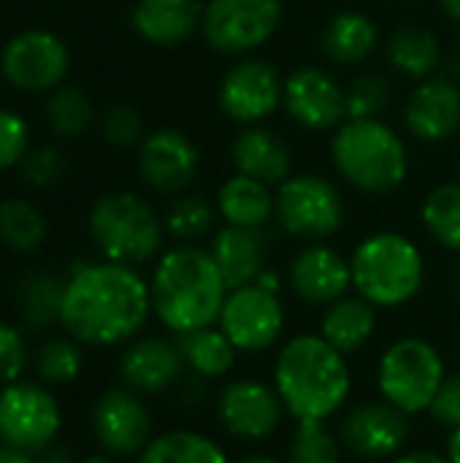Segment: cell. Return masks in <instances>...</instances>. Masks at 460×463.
<instances>
[{
	"mask_svg": "<svg viewBox=\"0 0 460 463\" xmlns=\"http://www.w3.org/2000/svg\"><path fill=\"white\" fill-rule=\"evenodd\" d=\"M393 103V84L377 71L358 73L347 87V119H382Z\"/></svg>",
	"mask_w": 460,
	"mask_h": 463,
	"instance_id": "74e56055",
	"label": "cell"
},
{
	"mask_svg": "<svg viewBox=\"0 0 460 463\" xmlns=\"http://www.w3.org/2000/svg\"><path fill=\"white\" fill-rule=\"evenodd\" d=\"M331 163L366 195H388L409 176V149L385 119H344L331 133Z\"/></svg>",
	"mask_w": 460,
	"mask_h": 463,
	"instance_id": "277c9868",
	"label": "cell"
},
{
	"mask_svg": "<svg viewBox=\"0 0 460 463\" xmlns=\"http://www.w3.org/2000/svg\"><path fill=\"white\" fill-rule=\"evenodd\" d=\"M233 174L260 179L271 187L282 184L293 174V152L285 136L266 125H247L230 141Z\"/></svg>",
	"mask_w": 460,
	"mask_h": 463,
	"instance_id": "cb8c5ba5",
	"label": "cell"
},
{
	"mask_svg": "<svg viewBox=\"0 0 460 463\" xmlns=\"http://www.w3.org/2000/svg\"><path fill=\"white\" fill-rule=\"evenodd\" d=\"M380 309L374 304H369L363 296H358L355 290L342 296L339 301L328 304L323 309L320 317V336L336 347L342 355H358L361 350H366L377 334L380 326Z\"/></svg>",
	"mask_w": 460,
	"mask_h": 463,
	"instance_id": "d4e9b609",
	"label": "cell"
},
{
	"mask_svg": "<svg viewBox=\"0 0 460 463\" xmlns=\"http://www.w3.org/2000/svg\"><path fill=\"white\" fill-rule=\"evenodd\" d=\"M70 52L60 35L49 30H22L5 41L0 52V73L8 87L27 95H49L65 84Z\"/></svg>",
	"mask_w": 460,
	"mask_h": 463,
	"instance_id": "7c38bea8",
	"label": "cell"
},
{
	"mask_svg": "<svg viewBox=\"0 0 460 463\" xmlns=\"http://www.w3.org/2000/svg\"><path fill=\"white\" fill-rule=\"evenodd\" d=\"M217 418L228 437L241 442H263L279 431L287 412L271 383L255 377H233L217 393Z\"/></svg>",
	"mask_w": 460,
	"mask_h": 463,
	"instance_id": "9a60e30c",
	"label": "cell"
},
{
	"mask_svg": "<svg viewBox=\"0 0 460 463\" xmlns=\"http://www.w3.org/2000/svg\"><path fill=\"white\" fill-rule=\"evenodd\" d=\"M388 463H450L447 456L434 453V450H404L401 456H396L393 461Z\"/></svg>",
	"mask_w": 460,
	"mask_h": 463,
	"instance_id": "ee69618b",
	"label": "cell"
},
{
	"mask_svg": "<svg viewBox=\"0 0 460 463\" xmlns=\"http://www.w3.org/2000/svg\"><path fill=\"white\" fill-rule=\"evenodd\" d=\"M176 342L182 347L187 372L192 377L203 380V383L230 377L233 369H236V361L241 355L233 347V342L222 334L220 326H209V328H201V331L176 336Z\"/></svg>",
	"mask_w": 460,
	"mask_h": 463,
	"instance_id": "f1b7e54d",
	"label": "cell"
},
{
	"mask_svg": "<svg viewBox=\"0 0 460 463\" xmlns=\"http://www.w3.org/2000/svg\"><path fill=\"white\" fill-rule=\"evenodd\" d=\"M282 109L309 133H333L347 119V87L320 65H301L285 76Z\"/></svg>",
	"mask_w": 460,
	"mask_h": 463,
	"instance_id": "2e32d148",
	"label": "cell"
},
{
	"mask_svg": "<svg viewBox=\"0 0 460 463\" xmlns=\"http://www.w3.org/2000/svg\"><path fill=\"white\" fill-rule=\"evenodd\" d=\"M339 442L358 461H393L412 439V415L385 399H366L339 418Z\"/></svg>",
	"mask_w": 460,
	"mask_h": 463,
	"instance_id": "30bf717a",
	"label": "cell"
},
{
	"mask_svg": "<svg viewBox=\"0 0 460 463\" xmlns=\"http://www.w3.org/2000/svg\"><path fill=\"white\" fill-rule=\"evenodd\" d=\"M344 448L339 434L328 429V423L309 420L296 423L287 442V463H342Z\"/></svg>",
	"mask_w": 460,
	"mask_h": 463,
	"instance_id": "d590c367",
	"label": "cell"
},
{
	"mask_svg": "<svg viewBox=\"0 0 460 463\" xmlns=\"http://www.w3.org/2000/svg\"><path fill=\"white\" fill-rule=\"evenodd\" d=\"M447 364L439 347L423 336H401L385 347L377 361V393L407 415L428 412L442 383Z\"/></svg>",
	"mask_w": 460,
	"mask_h": 463,
	"instance_id": "52a82bcc",
	"label": "cell"
},
{
	"mask_svg": "<svg viewBox=\"0 0 460 463\" xmlns=\"http://www.w3.org/2000/svg\"><path fill=\"white\" fill-rule=\"evenodd\" d=\"M62 293L65 279L52 271H33L30 277H24V282L19 285V307L24 323L33 331H43L60 323Z\"/></svg>",
	"mask_w": 460,
	"mask_h": 463,
	"instance_id": "1f68e13d",
	"label": "cell"
},
{
	"mask_svg": "<svg viewBox=\"0 0 460 463\" xmlns=\"http://www.w3.org/2000/svg\"><path fill=\"white\" fill-rule=\"evenodd\" d=\"M24 369H27V345L22 334L14 326L0 323V385L19 383Z\"/></svg>",
	"mask_w": 460,
	"mask_h": 463,
	"instance_id": "b9f144b4",
	"label": "cell"
},
{
	"mask_svg": "<svg viewBox=\"0 0 460 463\" xmlns=\"http://www.w3.org/2000/svg\"><path fill=\"white\" fill-rule=\"evenodd\" d=\"M407 130L423 144H445L460 133V81L434 73L415 84L404 106Z\"/></svg>",
	"mask_w": 460,
	"mask_h": 463,
	"instance_id": "44dd1931",
	"label": "cell"
},
{
	"mask_svg": "<svg viewBox=\"0 0 460 463\" xmlns=\"http://www.w3.org/2000/svg\"><path fill=\"white\" fill-rule=\"evenodd\" d=\"M43 117H46L49 130L57 138H76L92 125L95 106L81 87L60 84L57 90L49 92L46 106H43Z\"/></svg>",
	"mask_w": 460,
	"mask_h": 463,
	"instance_id": "836d02e7",
	"label": "cell"
},
{
	"mask_svg": "<svg viewBox=\"0 0 460 463\" xmlns=\"http://www.w3.org/2000/svg\"><path fill=\"white\" fill-rule=\"evenodd\" d=\"M233 463H282L279 458H274V456H268V453H249V456H244V458H239V461Z\"/></svg>",
	"mask_w": 460,
	"mask_h": 463,
	"instance_id": "f907efd6",
	"label": "cell"
},
{
	"mask_svg": "<svg viewBox=\"0 0 460 463\" xmlns=\"http://www.w3.org/2000/svg\"><path fill=\"white\" fill-rule=\"evenodd\" d=\"M228 290L209 247L198 244H176L160 252L149 277L152 312L174 336L217 326Z\"/></svg>",
	"mask_w": 460,
	"mask_h": 463,
	"instance_id": "3957f363",
	"label": "cell"
},
{
	"mask_svg": "<svg viewBox=\"0 0 460 463\" xmlns=\"http://www.w3.org/2000/svg\"><path fill=\"white\" fill-rule=\"evenodd\" d=\"M455 279H458V285H460V255H458V266H455Z\"/></svg>",
	"mask_w": 460,
	"mask_h": 463,
	"instance_id": "f5cc1de1",
	"label": "cell"
},
{
	"mask_svg": "<svg viewBox=\"0 0 460 463\" xmlns=\"http://www.w3.org/2000/svg\"><path fill=\"white\" fill-rule=\"evenodd\" d=\"M352 290L377 309L412 304L426 285V258L420 247L399 231H377L358 241L350 255Z\"/></svg>",
	"mask_w": 460,
	"mask_h": 463,
	"instance_id": "5b68a950",
	"label": "cell"
},
{
	"mask_svg": "<svg viewBox=\"0 0 460 463\" xmlns=\"http://www.w3.org/2000/svg\"><path fill=\"white\" fill-rule=\"evenodd\" d=\"M217 217H220L217 206H211L203 195L195 193L174 195L163 217L165 236L176 239V244H198L203 236L214 233Z\"/></svg>",
	"mask_w": 460,
	"mask_h": 463,
	"instance_id": "d6a6232c",
	"label": "cell"
},
{
	"mask_svg": "<svg viewBox=\"0 0 460 463\" xmlns=\"http://www.w3.org/2000/svg\"><path fill=\"white\" fill-rule=\"evenodd\" d=\"M214 206L225 225L268 228L274 220V190L260 179L233 174L220 184Z\"/></svg>",
	"mask_w": 460,
	"mask_h": 463,
	"instance_id": "4316f807",
	"label": "cell"
},
{
	"mask_svg": "<svg viewBox=\"0 0 460 463\" xmlns=\"http://www.w3.org/2000/svg\"><path fill=\"white\" fill-rule=\"evenodd\" d=\"M217 326L241 355H255L282 342L287 328V309L279 293L252 282L228 290Z\"/></svg>",
	"mask_w": 460,
	"mask_h": 463,
	"instance_id": "8fae6325",
	"label": "cell"
},
{
	"mask_svg": "<svg viewBox=\"0 0 460 463\" xmlns=\"http://www.w3.org/2000/svg\"><path fill=\"white\" fill-rule=\"evenodd\" d=\"M84 369L81 345L70 336H54L46 339L35 353V372L41 380L52 385H68L73 383Z\"/></svg>",
	"mask_w": 460,
	"mask_h": 463,
	"instance_id": "8d00e7d4",
	"label": "cell"
},
{
	"mask_svg": "<svg viewBox=\"0 0 460 463\" xmlns=\"http://www.w3.org/2000/svg\"><path fill=\"white\" fill-rule=\"evenodd\" d=\"M277 225L306 244L325 241L344 228L347 203L342 190L317 174H290L274 190Z\"/></svg>",
	"mask_w": 460,
	"mask_h": 463,
	"instance_id": "ba28073f",
	"label": "cell"
},
{
	"mask_svg": "<svg viewBox=\"0 0 460 463\" xmlns=\"http://www.w3.org/2000/svg\"><path fill=\"white\" fill-rule=\"evenodd\" d=\"M426 415H431V420L447 431L460 429V372H447V377Z\"/></svg>",
	"mask_w": 460,
	"mask_h": 463,
	"instance_id": "7bdbcfd3",
	"label": "cell"
},
{
	"mask_svg": "<svg viewBox=\"0 0 460 463\" xmlns=\"http://www.w3.org/2000/svg\"><path fill=\"white\" fill-rule=\"evenodd\" d=\"M445 456L450 463H460V429L450 431L447 437V448H445Z\"/></svg>",
	"mask_w": 460,
	"mask_h": 463,
	"instance_id": "c3c4849f",
	"label": "cell"
},
{
	"mask_svg": "<svg viewBox=\"0 0 460 463\" xmlns=\"http://www.w3.org/2000/svg\"><path fill=\"white\" fill-rule=\"evenodd\" d=\"M0 463H35V461H33V453L16 450V448H11V445H0Z\"/></svg>",
	"mask_w": 460,
	"mask_h": 463,
	"instance_id": "7dc6e473",
	"label": "cell"
},
{
	"mask_svg": "<svg viewBox=\"0 0 460 463\" xmlns=\"http://www.w3.org/2000/svg\"><path fill=\"white\" fill-rule=\"evenodd\" d=\"M46 239V220L41 209L24 198L0 201V241L14 252H33Z\"/></svg>",
	"mask_w": 460,
	"mask_h": 463,
	"instance_id": "e575fe53",
	"label": "cell"
},
{
	"mask_svg": "<svg viewBox=\"0 0 460 463\" xmlns=\"http://www.w3.org/2000/svg\"><path fill=\"white\" fill-rule=\"evenodd\" d=\"M377 46L380 30L374 19L355 8L333 14L320 33V49L333 65H361L377 52Z\"/></svg>",
	"mask_w": 460,
	"mask_h": 463,
	"instance_id": "484cf974",
	"label": "cell"
},
{
	"mask_svg": "<svg viewBox=\"0 0 460 463\" xmlns=\"http://www.w3.org/2000/svg\"><path fill=\"white\" fill-rule=\"evenodd\" d=\"M138 463H230V458L209 434L176 429L157 434L138 456Z\"/></svg>",
	"mask_w": 460,
	"mask_h": 463,
	"instance_id": "f546056e",
	"label": "cell"
},
{
	"mask_svg": "<svg viewBox=\"0 0 460 463\" xmlns=\"http://www.w3.org/2000/svg\"><path fill=\"white\" fill-rule=\"evenodd\" d=\"M209 252L222 271L228 288H241L252 285L263 269H268V255H271V236L266 228H236V225H222L220 231L211 233Z\"/></svg>",
	"mask_w": 460,
	"mask_h": 463,
	"instance_id": "603a6c76",
	"label": "cell"
},
{
	"mask_svg": "<svg viewBox=\"0 0 460 463\" xmlns=\"http://www.w3.org/2000/svg\"><path fill=\"white\" fill-rule=\"evenodd\" d=\"M92 431L98 445L114 458L141 456L155 439L152 412L144 396L127 385L108 388L103 396H98L92 407Z\"/></svg>",
	"mask_w": 460,
	"mask_h": 463,
	"instance_id": "e0dca14e",
	"label": "cell"
},
{
	"mask_svg": "<svg viewBox=\"0 0 460 463\" xmlns=\"http://www.w3.org/2000/svg\"><path fill=\"white\" fill-rule=\"evenodd\" d=\"M62 426L54 396L35 383H11L0 391V442L24 453L49 448Z\"/></svg>",
	"mask_w": 460,
	"mask_h": 463,
	"instance_id": "5bb4252c",
	"label": "cell"
},
{
	"mask_svg": "<svg viewBox=\"0 0 460 463\" xmlns=\"http://www.w3.org/2000/svg\"><path fill=\"white\" fill-rule=\"evenodd\" d=\"M187 364L176 339L136 336L119 358L122 385L141 396H160L182 385Z\"/></svg>",
	"mask_w": 460,
	"mask_h": 463,
	"instance_id": "ffe728a7",
	"label": "cell"
},
{
	"mask_svg": "<svg viewBox=\"0 0 460 463\" xmlns=\"http://www.w3.org/2000/svg\"><path fill=\"white\" fill-rule=\"evenodd\" d=\"M287 288L296 298L312 307H328L352 293V269L336 247L325 241L306 244L287 266Z\"/></svg>",
	"mask_w": 460,
	"mask_h": 463,
	"instance_id": "d6986e66",
	"label": "cell"
},
{
	"mask_svg": "<svg viewBox=\"0 0 460 463\" xmlns=\"http://www.w3.org/2000/svg\"><path fill=\"white\" fill-rule=\"evenodd\" d=\"M152 315L149 279L133 266L111 260L81 263L65 279L60 326L79 345H127L144 331Z\"/></svg>",
	"mask_w": 460,
	"mask_h": 463,
	"instance_id": "6da1fadb",
	"label": "cell"
},
{
	"mask_svg": "<svg viewBox=\"0 0 460 463\" xmlns=\"http://www.w3.org/2000/svg\"><path fill=\"white\" fill-rule=\"evenodd\" d=\"M282 98L285 76L263 57H241L233 62L217 90L220 111L241 128L263 125L277 114V109H282Z\"/></svg>",
	"mask_w": 460,
	"mask_h": 463,
	"instance_id": "4fadbf2b",
	"label": "cell"
},
{
	"mask_svg": "<svg viewBox=\"0 0 460 463\" xmlns=\"http://www.w3.org/2000/svg\"><path fill=\"white\" fill-rule=\"evenodd\" d=\"M439 5H442L447 19H453L455 24H460V0H439Z\"/></svg>",
	"mask_w": 460,
	"mask_h": 463,
	"instance_id": "681fc988",
	"label": "cell"
},
{
	"mask_svg": "<svg viewBox=\"0 0 460 463\" xmlns=\"http://www.w3.org/2000/svg\"><path fill=\"white\" fill-rule=\"evenodd\" d=\"M138 174L144 184L160 195H182L198 176L201 152L179 128H157L138 144Z\"/></svg>",
	"mask_w": 460,
	"mask_h": 463,
	"instance_id": "ac0fdd59",
	"label": "cell"
},
{
	"mask_svg": "<svg viewBox=\"0 0 460 463\" xmlns=\"http://www.w3.org/2000/svg\"><path fill=\"white\" fill-rule=\"evenodd\" d=\"M30 152V128L22 114L0 109V171H8Z\"/></svg>",
	"mask_w": 460,
	"mask_h": 463,
	"instance_id": "60d3db41",
	"label": "cell"
},
{
	"mask_svg": "<svg viewBox=\"0 0 460 463\" xmlns=\"http://www.w3.org/2000/svg\"><path fill=\"white\" fill-rule=\"evenodd\" d=\"M255 285H260V288H266V290H271V293H279L282 296V288H285V277L277 271V269H263V274L255 279Z\"/></svg>",
	"mask_w": 460,
	"mask_h": 463,
	"instance_id": "bcb514c9",
	"label": "cell"
},
{
	"mask_svg": "<svg viewBox=\"0 0 460 463\" xmlns=\"http://www.w3.org/2000/svg\"><path fill=\"white\" fill-rule=\"evenodd\" d=\"M385 57H388V65L399 76L423 81V79L439 73L442 41L434 30H428L423 24H401L388 35Z\"/></svg>",
	"mask_w": 460,
	"mask_h": 463,
	"instance_id": "83f0119b",
	"label": "cell"
},
{
	"mask_svg": "<svg viewBox=\"0 0 460 463\" xmlns=\"http://www.w3.org/2000/svg\"><path fill=\"white\" fill-rule=\"evenodd\" d=\"M35 463H73V456H70V450L68 448H62V445H49V448H43L41 450V456H38V461Z\"/></svg>",
	"mask_w": 460,
	"mask_h": 463,
	"instance_id": "f6af8a7d",
	"label": "cell"
},
{
	"mask_svg": "<svg viewBox=\"0 0 460 463\" xmlns=\"http://www.w3.org/2000/svg\"><path fill=\"white\" fill-rule=\"evenodd\" d=\"M420 222L439 247L460 255V182H442L426 193Z\"/></svg>",
	"mask_w": 460,
	"mask_h": 463,
	"instance_id": "4dcf8cb0",
	"label": "cell"
},
{
	"mask_svg": "<svg viewBox=\"0 0 460 463\" xmlns=\"http://www.w3.org/2000/svg\"><path fill=\"white\" fill-rule=\"evenodd\" d=\"M87 225L95 247L111 263L138 269L149 260H157L163 252V217L146 198L130 190L100 195L89 209Z\"/></svg>",
	"mask_w": 460,
	"mask_h": 463,
	"instance_id": "8992f818",
	"label": "cell"
},
{
	"mask_svg": "<svg viewBox=\"0 0 460 463\" xmlns=\"http://www.w3.org/2000/svg\"><path fill=\"white\" fill-rule=\"evenodd\" d=\"M84 463H117V461H114V456H111V453H106V450H103V453H95V456H89V458H87Z\"/></svg>",
	"mask_w": 460,
	"mask_h": 463,
	"instance_id": "816d5d0a",
	"label": "cell"
},
{
	"mask_svg": "<svg viewBox=\"0 0 460 463\" xmlns=\"http://www.w3.org/2000/svg\"><path fill=\"white\" fill-rule=\"evenodd\" d=\"M282 0H209L203 3L201 38L225 57H249L282 24Z\"/></svg>",
	"mask_w": 460,
	"mask_h": 463,
	"instance_id": "9c48e42d",
	"label": "cell"
},
{
	"mask_svg": "<svg viewBox=\"0 0 460 463\" xmlns=\"http://www.w3.org/2000/svg\"><path fill=\"white\" fill-rule=\"evenodd\" d=\"M100 133L108 144L119 146V149H130L138 146L146 136L144 119L141 114L127 106V103H114L100 114Z\"/></svg>",
	"mask_w": 460,
	"mask_h": 463,
	"instance_id": "f35d334b",
	"label": "cell"
},
{
	"mask_svg": "<svg viewBox=\"0 0 460 463\" xmlns=\"http://www.w3.org/2000/svg\"><path fill=\"white\" fill-rule=\"evenodd\" d=\"M19 165H22L24 182L35 190L54 187L57 182H62V176L68 171L65 157L54 146H30V152L24 155V160Z\"/></svg>",
	"mask_w": 460,
	"mask_h": 463,
	"instance_id": "ab89813d",
	"label": "cell"
},
{
	"mask_svg": "<svg viewBox=\"0 0 460 463\" xmlns=\"http://www.w3.org/2000/svg\"><path fill=\"white\" fill-rule=\"evenodd\" d=\"M271 385L290 420L328 423L350 407V358L331 347L320 334H296L282 342L274 358Z\"/></svg>",
	"mask_w": 460,
	"mask_h": 463,
	"instance_id": "7a4b0ae2",
	"label": "cell"
},
{
	"mask_svg": "<svg viewBox=\"0 0 460 463\" xmlns=\"http://www.w3.org/2000/svg\"><path fill=\"white\" fill-rule=\"evenodd\" d=\"M201 0H136L130 8V27L136 35L157 49H174L201 33Z\"/></svg>",
	"mask_w": 460,
	"mask_h": 463,
	"instance_id": "7402d4cb",
	"label": "cell"
}]
</instances>
